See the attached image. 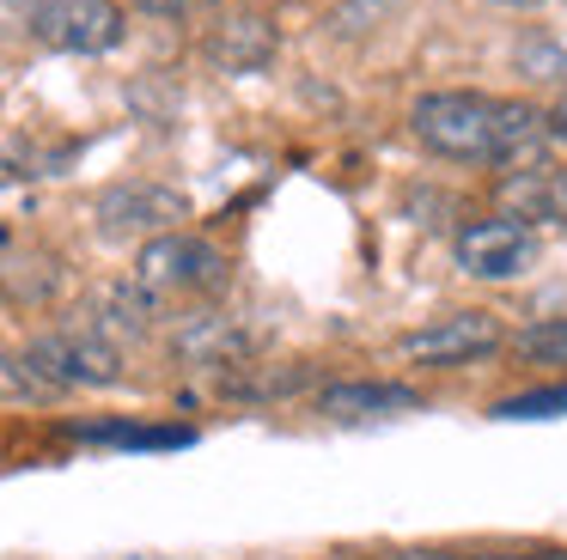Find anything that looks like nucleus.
Returning <instances> with one entry per match:
<instances>
[{
  "label": "nucleus",
  "mask_w": 567,
  "mask_h": 560,
  "mask_svg": "<svg viewBox=\"0 0 567 560\" xmlns=\"http://www.w3.org/2000/svg\"><path fill=\"white\" fill-rule=\"evenodd\" d=\"M19 372L43 390H104L123 377V348L99 329H55L19 353Z\"/></svg>",
  "instance_id": "7ed1b4c3"
},
{
  "label": "nucleus",
  "mask_w": 567,
  "mask_h": 560,
  "mask_svg": "<svg viewBox=\"0 0 567 560\" xmlns=\"http://www.w3.org/2000/svg\"><path fill=\"white\" fill-rule=\"evenodd\" d=\"M464 560H567L561 548H494V554H464Z\"/></svg>",
  "instance_id": "dca6fc26"
},
{
  "label": "nucleus",
  "mask_w": 567,
  "mask_h": 560,
  "mask_svg": "<svg viewBox=\"0 0 567 560\" xmlns=\"http://www.w3.org/2000/svg\"><path fill=\"white\" fill-rule=\"evenodd\" d=\"M409 134L433 158L452 165H494L518 170L549 158V116L525 97H494V92H427L409 104Z\"/></svg>",
  "instance_id": "f257e3e1"
},
{
  "label": "nucleus",
  "mask_w": 567,
  "mask_h": 560,
  "mask_svg": "<svg viewBox=\"0 0 567 560\" xmlns=\"http://www.w3.org/2000/svg\"><path fill=\"white\" fill-rule=\"evenodd\" d=\"M452 250H457V268L476 274V280H518V274L537 268L543 243H537V231H530L525 219L494 214V219H470V226L457 231Z\"/></svg>",
  "instance_id": "20e7f679"
},
{
  "label": "nucleus",
  "mask_w": 567,
  "mask_h": 560,
  "mask_svg": "<svg viewBox=\"0 0 567 560\" xmlns=\"http://www.w3.org/2000/svg\"><path fill=\"white\" fill-rule=\"evenodd\" d=\"M372 560H464L452 548H391V554H372Z\"/></svg>",
  "instance_id": "f3484780"
},
{
  "label": "nucleus",
  "mask_w": 567,
  "mask_h": 560,
  "mask_svg": "<svg viewBox=\"0 0 567 560\" xmlns=\"http://www.w3.org/2000/svg\"><path fill=\"white\" fill-rule=\"evenodd\" d=\"M128 7L159 12V19H177V12H202V7H214V0H128Z\"/></svg>",
  "instance_id": "2eb2a0df"
},
{
  "label": "nucleus",
  "mask_w": 567,
  "mask_h": 560,
  "mask_svg": "<svg viewBox=\"0 0 567 560\" xmlns=\"http://www.w3.org/2000/svg\"><path fill=\"white\" fill-rule=\"evenodd\" d=\"M501 421H549V414H567V390L555 384V390H530V396H513V402H501Z\"/></svg>",
  "instance_id": "4468645a"
},
{
  "label": "nucleus",
  "mask_w": 567,
  "mask_h": 560,
  "mask_svg": "<svg viewBox=\"0 0 567 560\" xmlns=\"http://www.w3.org/2000/svg\"><path fill=\"white\" fill-rule=\"evenodd\" d=\"M74 438H86V445H123V450H184V445H196L189 426H135V421H86V426H74Z\"/></svg>",
  "instance_id": "f8f14e48"
},
{
  "label": "nucleus",
  "mask_w": 567,
  "mask_h": 560,
  "mask_svg": "<svg viewBox=\"0 0 567 560\" xmlns=\"http://www.w3.org/2000/svg\"><path fill=\"white\" fill-rule=\"evenodd\" d=\"M549 134H555V141H567V97L555 104V116H549Z\"/></svg>",
  "instance_id": "a211bd4d"
},
{
  "label": "nucleus",
  "mask_w": 567,
  "mask_h": 560,
  "mask_svg": "<svg viewBox=\"0 0 567 560\" xmlns=\"http://www.w3.org/2000/svg\"><path fill=\"white\" fill-rule=\"evenodd\" d=\"M226 287V250L196 231H159L135 256V292L147 304L165 299H208Z\"/></svg>",
  "instance_id": "f03ea898"
},
{
  "label": "nucleus",
  "mask_w": 567,
  "mask_h": 560,
  "mask_svg": "<svg viewBox=\"0 0 567 560\" xmlns=\"http://www.w3.org/2000/svg\"><path fill=\"white\" fill-rule=\"evenodd\" d=\"M501 201L513 219H549V226H567V165L555 158H537V165L501 170Z\"/></svg>",
  "instance_id": "1a4fd4ad"
},
{
  "label": "nucleus",
  "mask_w": 567,
  "mask_h": 560,
  "mask_svg": "<svg viewBox=\"0 0 567 560\" xmlns=\"http://www.w3.org/2000/svg\"><path fill=\"white\" fill-rule=\"evenodd\" d=\"M421 408V390L391 384V377H348V384H323L318 390V414L323 421H391V414H415Z\"/></svg>",
  "instance_id": "6e6552de"
},
{
  "label": "nucleus",
  "mask_w": 567,
  "mask_h": 560,
  "mask_svg": "<svg viewBox=\"0 0 567 560\" xmlns=\"http://www.w3.org/2000/svg\"><path fill=\"white\" fill-rule=\"evenodd\" d=\"M31 37L62 55H104L123 43V7L116 0H38Z\"/></svg>",
  "instance_id": "39448f33"
},
{
  "label": "nucleus",
  "mask_w": 567,
  "mask_h": 560,
  "mask_svg": "<svg viewBox=\"0 0 567 560\" xmlns=\"http://www.w3.org/2000/svg\"><path fill=\"white\" fill-rule=\"evenodd\" d=\"M396 348L421 365H470V360H488V353L506 348V329L494 311H452L427 329H409Z\"/></svg>",
  "instance_id": "423d86ee"
},
{
  "label": "nucleus",
  "mask_w": 567,
  "mask_h": 560,
  "mask_svg": "<svg viewBox=\"0 0 567 560\" xmlns=\"http://www.w3.org/2000/svg\"><path fill=\"white\" fill-rule=\"evenodd\" d=\"M494 7H506V12H537L543 0H494Z\"/></svg>",
  "instance_id": "6ab92c4d"
},
{
  "label": "nucleus",
  "mask_w": 567,
  "mask_h": 560,
  "mask_svg": "<svg viewBox=\"0 0 567 560\" xmlns=\"http://www.w3.org/2000/svg\"><path fill=\"white\" fill-rule=\"evenodd\" d=\"M189 219V201L165 183H116L99 195V231L104 238H159Z\"/></svg>",
  "instance_id": "0eeeda50"
},
{
  "label": "nucleus",
  "mask_w": 567,
  "mask_h": 560,
  "mask_svg": "<svg viewBox=\"0 0 567 560\" xmlns=\"http://www.w3.org/2000/svg\"><path fill=\"white\" fill-rule=\"evenodd\" d=\"M506 348H513L518 360H530V365H567V317H543V323L518 329Z\"/></svg>",
  "instance_id": "ddd939ff"
},
{
  "label": "nucleus",
  "mask_w": 567,
  "mask_h": 560,
  "mask_svg": "<svg viewBox=\"0 0 567 560\" xmlns=\"http://www.w3.org/2000/svg\"><path fill=\"white\" fill-rule=\"evenodd\" d=\"M208 55L220 61V68H233V73H257L262 61L275 55V24L257 19V12H238V19H226L220 31H214Z\"/></svg>",
  "instance_id": "9b49d317"
},
{
  "label": "nucleus",
  "mask_w": 567,
  "mask_h": 560,
  "mask_svg": "<svg viewBox=\"0 0 567 560\" xmlns=\"http://www.w3.org/2000/svg\"><path fill=\"white\" fill-rule=\"evenodd\" d=\"M250 353V335L233 323V317H189L184 329H177V360L189 365H245Z\"/></svg>",
  "instance_id": "9d476101"
}]
</instances>
